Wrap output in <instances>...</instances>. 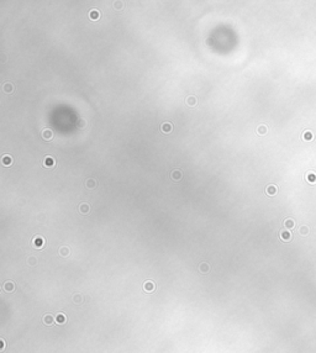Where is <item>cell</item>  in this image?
Segmentation results:
<instances>
[{
    "mask_svg": "<svg viewBox=\"0 0 316 353\" xmlns=\"http://www.w3.org/2000/svg\"><path fill=\"white\" fill-rule=\"evenodd\" d=\"M32 245L33 247L36 248H42L45 246V238L42 236H36L33 239H32Z\"/></svg>",
    "mask_w": 316,
    "mask_h": 353,
    "instance_id": "6da1fadb",
    "label": "cell"
},
{
    "mask_svg": "<svg viewBox=\"0 0 316 353\" xmlns=\"http://www.w3.org/2000/svg\"><path fill=\"white\" fill-rule=\"evenodd\" d=\"M172 130H173V125L171 122H163L161 125V131L163 134H171Z\"/></svg>",
    "mask_w": 316,
    "mask_h": 353,
    "instance_id": "7a4b0ae2",
    "label": "cell"
},
{
    "mask_svg": "<svg viewBox=\"0 0 316 353\" xmlns=\"http://www.w3.org/2000/svg\"><path fill=\"white\" fill-rule=\"evenodd\" d=\"M43 165L46 167V168H53V167L56 165V162H54V159L52 157L47 156V157L43 158Z\"/></svg>",
    "mask_w": 316,
    "mask_h": 353,
    "instance_id": "3957f363",
    "label": "cell"
},
{
    "mask_svg": "<svg viewBox=\"0 0 316 353\" xmlns=\"http://www.w3.org/2000/svg\"><path fill=\"white\" fill-rule=\"evenodd\" d=\"M88 16H89V19H91V20H94V21L99 20V19H100V11L97 10V9H93V10L89 11Z\"/></svg>",
    "mask_w": 316,
    "mask_h": 353,
    "instance_id": "277c9868",
    "label": "cell"
},
{
    "mask_svg": "<svg viewBox=\"0 0 316 353\" xmlns=\"http://www.w3.org/2000/svg\"><path fill=\"white\" fill-rule=\"evenodd\" d=\"M42 137H43V140H46V141H49V140L53 137V132H52V130H49V128H45L43 131H42Z\"/></svg>",
    "mask_w": 316,
    "mask_h": 353,
    "instance_id": "5b68a950",
    "label": "cell"
},
{
    "mask_svg": "<svg viewBox=\"0 0 316 353\" xmlns=\"http://www.w3.org/2000/svg\"><path fill=\"white\" fill-rule=\"evenodd\" d=\"M78 210L82 212V214H88L89 211H90V205L89 204H87V202H83V204H80L79 205V208H78Z\"/></svg>",
    "mask_w": 316,
    "mask_h": 353,
    "instance_id": "8992f818",
    "label": "cell"
},
{
    "mask_svg": "<svg viewBox=\"0 0 316 353\" xmlns=\"http://www.w3.org/2000/svg\"><path fill=\"white\" fill-rule=\"evenodd\" d=\"M171 177H172V179H173V180L178 182V180H180V179H182L183 174H182V172H180L179 169H175V171H173V172H172Z\"/></svg>",
    "mask_w": 316,
    "mask_h": 353,
    "instance_id": "52a82bcc",
    "label": "cell"
},
{
    "mask_svg": "<svg viewBox=\"0 0 316 353\" xmlns=\"http://www.w3.org/2000/svg\"><path fill=\"white\" fill-rule=\"evenodd\" d=\"M2 163H3L5 167H9V165L12 164V158H11L10 156L5 154V156H3V158H2Z\"/></svg>",
    "mask_w": 316,
    "mask_h": 353,
    "instance_id": "ba28073f",
    "label": "cell"
},
{
    "mask_svg": "<svg viewBox=\"0 0 316 353\" xmlns=\"http://www.w3.org/2000/svg\"><path fill=\"white\" fill-rule=\"evenodd\" d=\"M196 101H198V100H196V98H195L194 95H189L187 99H185V103H187L189 106H192V107L196 105Z\"/></svg>",
    "mask_w": 316,
    "mask_h": 353,
    "instance_id": "9c48e42d",
    "label": "cell"
},
{
    "mask_svg": "<svg viewBox=\"0 0 316 353\" xmlns=\"http://www.w3.org/2000/svg\"><path fill=\"white\" fill-rule=\"evenodd\" d=\"M3 90H4V93H6V94H11V93L14 91V85L11 83H5L4 87H3Z\"/></svg>",
    "mask_w": 316,
    "mask_h": 353,
    "instance_id": "30bf717a",
    "label": "cell"
},
{
    "mask_svg": "<svg viewBox=\"0 0 316 353\" xmlns=\"http://www.w3.org/2000/svg\"><path fill=\"white\" fill-rule=\"evenodd\" d=\"M209 269H210V266H209L208 263H205V262H202V263L199 264V270H200L201 273H208Z\"/></svg>",
    "mask_w": 316,
    "mask_h": 353,
    "instance_id": "8fae6325",
    "label": "cell"
},
{
    "mask_svg": "<svg viewBox=\"0 0 316 353\" xmlns=\"http://www.w3.org/2000/svg\"><path fill=\"white\" fill-rule=\"evenodd\" d=\"M143 289H144L146 291H148V293H151V291L155 290V284H153L152 282H146L144 285H143Z\"/></svg>",
    "mask_w": 316,
    "mask_h": 353,
    "instance_id": "7c38bea8",
    "label": "cell"
},
{
    "mask_svg": "<svg viewBox=\"0 0 316 353\" xmlns=\"http://www.w3.org/2000/svg\"><path fill=\"white\" fill-rule=\"evenodd\" d=\"M85 185H87V188H89V189H94L97 187V182H95V179H88L85 182Z\"/></svg>",
    "mask_w": 316,
    "mask_h": 353,
    "instance_id": "4fadbf2b",
    "label": "cell"
},
{
    "mask_svg": "<svg viewBox=\"0 0 316 353\" xmlns=\"http://www.w3.org/2000/svg\"><path fill=\"white\" fill-rule=\"evenodd\" d=\"M58 252H59V254H61L62 257H68V256L70 254V249H69L68 247H61Z\"/></svg>",
    "mask_w": 316,
    "mask_h": 353,
    "instance_id": "5bb4252c",
    "label": "cell"
},
{
    "mask_svg": "<svg viewBox=\"0 0 316 353\" xmlns=\"http://www.w3.org/2000/svg\"><path fill=\"white\" fill-rule=\"evenodd\" d=\"M4 290L5 291H12L14 290V288H15V285H14V283L12 282H6L5 284H4Z\"/></svg>",
    "mask_w": 316,
    "mask_h": 353,
    "instance_id": "9a60e30c",
    "label": "cell"
},
{
    "mask_svg": "<svg viewBox=\"0 0 316 353\" xmlns=\"http://www.w3.org/2000/svg\"><path fill=\"white\" fill-rule=\"evenodd\" d=\"M43 322H45L47 326H49V325H52V324L54 322V319L51 316V315H46V316L43 317Z\"/></svg>",
    "mask_w": 316,
    "mask_h": 353,
    "instance_id": "2e32d148",
    "label": "cell"
},
{
    "mask_svg": "<svg viewBox=\"0 0 316 353\" xmlns=\"http://www.w3.org/2000/svg\"><path fill=\"white\" fill-rule=\"evenodd\" d=\"M56 322L57 324H64L66 322V315L64 314H58L56 317Z\"/></svg>",
    "mask_w": 316,
    "mask_h": 353,
    "instance_id": "e0dca14e",
    "label": "cell"
},
{
    "mask_svg": "<svg viewBox=\"0 0 316 353\" xmlns=\"http://www.w3.org/2000/svg\"><path fill=\"white\" fill-rule=\"evenodd\" d=\"M27 264L29 266H32V267L36 266L37 264V258L36 257H29L27 258Z\"/></svg>",
    "mask_w": 316,
    "mask_h": 353,
    "instance_id": "ac0fdd59",
    "label": "cell"
},
{
    "mask_svg": "<svg viewBox=\"0 0 316 353\" xmlns=\"http://www.w3.org/2000/svg\"><path fill=\"white\" fill-rule=\"evenodd\" d=\"M77 126H78L79 128H84V127L87 126V121H85L84 119H79V120L77 121Z\"/></svg>",
    "mask_w": 316,
    "mask_h": 353,
    "instance_id": "d6986e66",
    "label": "cell"
},
{
    "mask_svg": "<svg viewBox=\"0 0 316 353\" xmlns=\"http://www.w3.org/2000/svg\"><path fill=\"white\" fill-rule=\"evenodd\" d=\"M114 8L121 10V9L124 8V3H122V2H115V3H114Z\"/></svg>",
    "mask_w": 316,
    "mask_h": 353,
    "instance_id": "ffe728a7",
    "label": "cell"
},
{
    "mask_svg": "<svg viewBox=\"0 0 316 353\" xmlns=\"http://www.w3.org/2000/svg\"><path fill=\"white\" fill-rule=\"evenodd\" d=\"M82 301H83L82 295H78V294H77V295H74V303H77V304H78V303H82Z\"/></svg>",
    "mask_w": 316,
    "mask_h": 353,
    "instance_id": "44dd1931",
    "label": "cell"
},
{
    "mask_svg": "<svg viewBox=\"0 0 316 353\" xmlns=\"http://www.w3.org/2000/svg\"><path fill=\"white\" fill-rule=\"evenodd\" d=\"M267 192L269 193V195H273V194H274V192H275V188H274V187H272V185H270V187H268Z\"/></svg>",
    "mask_w": 316,
    "mask_h": 353,
    "instance_id": "7402d4cb",
    "label": "cell"
},
{
    "mask_svg": "<svg viewBox=\"0 0 316 353\" xmlns=\"http://www.w3.org/2000/svg\"><path fill=\"white\" fill-rule=\"evenodd\" d=\"M264 131H266V127H264V126H261V127L258 128V132L261 134V135H262V134H264Z\"/></svg>",
    "mask_w": 316,
    "mask_h": 353,
    "instance_id": "603a6c76",
    "label": "cell"
},
{
    "mask_svg": "<svg viewBox=\"0 0 316 353\" xmlns=\"http://www.w3.org/2000/svg\"><path fill=\"white\" fill-rule=\"evenodd\" d=\"M0 342H2V347H0V351L4 349V340H0Z\"/></svg>",
    "mask_w": 316,
    "mask_h": 353,
    "instance_id": "cb8c5ba5",
    "label": "cell"
}]
</instances>
